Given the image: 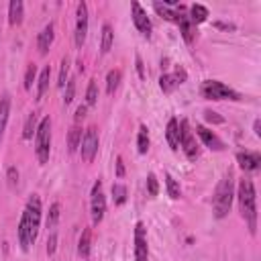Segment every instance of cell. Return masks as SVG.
Returning <instances> with one entry per match:
<instances>
[{
    "mask_svg": "<svg viewBox=\"0 0 261 261\" xmlns=\"http://www.w3.org/2000/svg\"><path fill=\"white\" fill-rule=\"evenodd\" d=\"M39 226H41V198L33 194L29 198L24 212H22V218L18 222V243H20L22 251H29L31 245L37 241Z\"/></svg>",
    "mask_w": 261,
    "mask_h": 261,
    "instance_id": "obj_1",
    "label": "cell"
},
{
    "mask_svg": "<svg viewBox=\"0 0 261 261\" xmlns=\"http://www.w3.org/2000/svg\"><path fill=\"white\" fill-rule=\"evenodd\" d=\"M237 198H239L241 216L245 218L249 232L255 234L257 232V194H255V186H253V181L249 177H243L239 181Z\"/></svg>",
    "mask_w": 261,
    "mask_h": 261,
    "instance_id": "obj_2",
    "label": "cell"
},
{
    "mask_svg": "<svg viewBox=\"0 0 261 261\" xmlns=\"http://www.w3.org/2000/svg\"><path fill=\"white\" fill-rule=\"evenodd\" d=\"M232 198H234V181H232V173L226 171L222 175V179L218 181L216 192H214V198H212V210H214V216L218 220L224 218L230 212Z\"/></svg>",
    "mask_w": 261,
    "mask_h": 261,
    "instance_id": "obj_3",
    "label": "cell"
},
{
    "mask_svg": "<svg viewBox=\"0 0 261 261\" xmlns=\"http://www.w3.org/2000/svg\"><path fill=\"white\" fill-rule=\"evenodd\" d=\"M49 153H51V118L45 116L41 118L39 128L35 133V155L41 165L49 161Z\"/></svg>",
    "mask_w": 261,
    "mask_h": 261,
    "instance_id": "obj_4",
    "label": "cell"
},
{
    "mask_svg": "<svg viewBox=\"0 0 261 261\" xmlns=\"http://www.w3.org/2000/svg\"><path fill=\"white\" fill-rule=\"evenodd\" d=\"M202 96L208 100H239V92H234L232 88H228L226 84L218 82V80H206L200 88Z\"/></svg>",
    "mask_w": 261,
    "mask_h": 261,
    "instance_id": "obj_5",
    "label": "cell"
},
{
    "mask_svg": "<svg viewBox=\"0 0 261 261\" xmlns=\"http://www.w3.org/2000/svg\"><path fill=\"white\" fill-rule=\"evenodd\" d=\"M98 145H100V137H98L96 126H88L84 130V137H82V143H80V155L86 163L94 161V157L98 153Z\"/></svg>",
    "mask_w": 261,
    "mask_h": 261,
    "instance_id": "obj_6",
    "label": "cell"
},
{
    "mask_svg": "<svg viewBox=\"0 0 261 261\" xmlns=\"http://www.w3.org/2000/svg\"><path fill=\"white\" fill-rule=\"evenodd\" d=\"M90 210H92V222L100 224L106 212V198L102 194V179H96L92 186V200H90Z\"/></svg>",
    "mask_w": 261,
    "mask_h": 261,
    "instance_id": "obj_7",
    "label": "cell"
},
{
    "mask_svg": "<svg viewBox=\"0 0 261 261\" xmlns=\"http://www.w3.org/2000/svg\"><path fill=\"white\" fill-rule=\"evenodd\" d=\"M179 147L184 149V153L190 161L198 159V145H196V139H194V133H192L188 120L179 122Z\"/></svg>",
    "mask_w": 261,
    "mask_h": 261,
    "instance_id": "obj_8",
    "label": "cell"
},
{
    "mask_svg": "<svg viewBox=\"0 0 261 261\" xmlns=\"http://www.w3.org/2000/svg\"><path fill=\"white\" fill-rule=\"evenodd\" d=\"M86 37H88V4L77 2V6H75V33H73L75 45L82 47L86 43Z\"/></svg>",
    "mask_w": 261,
    "mask_h": 261,
    "instance_id": "obj_9",
    "label": "cell"
},
{
    "mask_svg": "<svg viewBox=\"0 0 261 261\" xmlns=\"http://www.w3.org/2000/svg\"><path fill=\"white\" fill-rule=\"evenodd\" d=\"M135 261H149V245H147V228L143 222L135 224Z\"/></svg>",
    "mask_w": 261,
    "mask_h": 261,
    "instance_id": "obj_10",
    "label": "cell"
},
{
    "mask_svg": "<svg viewBox=\"0 0 261 261\" xmlns=\"http://www.w3.org/2000/svg\"><path fill=\"white\" fill-rule=\"evenodd\" d=\"M130 10H133V22H135L137 31H139L143 37H149V35H151V18L147 16L145 8H143L139 2H133V4H130Z\"/></svg>",
    "mask_w": 261,
    "mask_h": 261,
    "instance_id": "obj_11",
    "label": "cell"
},
{
    "mask_svg": "<svg viewBox=\"0 0 261 261\" xmlns=\"http://www.w3.org/2000/svg\"><path fill=\"white\" fill-rule=\"evenodd\" d=\"M186 82V71L181 69V67H177L173 73H163L161 77H159V88L165 92V94H169V92H173L177 86H181Z\"/></svg>",
    "mask_w": 261,
    "mask_h": 261,
    "instance_id": "obj_12",
    "label": "cell"
},
{
    "mask_svg": "<svg viewBox=\"0 0 261 261\" xmlns=\"http://www.w3.org/2000/svg\"><path fill=\"white\" fill-rule=\"evenodd\" d=\"M196 135L200 137V141L208 147V149H214V151H222L224 149V143L218 139L216 133H212L210 128L202 126V124H196Z\"/></svg>",
    "mask_w": 261,
    "mask_h": 261,
    "instance_id": "obj_13",
    "label": "cell"
},
{
    "mask_svg": "<svg viewBox=\"0 0 261 261\" xmlns=\"http://www.w3.org/2000/svg\"><path fill=\"white\" fill-rule=\"evenodd\" d=\"M237 161H239L243 171H257L261 165V155L257 151H239Z\"/></svg>",
    "mask_w": 261,
    "mask_h": 261,
    "instance_id": "obj_14",
    "label": "cell"
},
{
    "mask_svg": "<svg viewBox=\"0 0 261 261\" xmlns=\"http://www.w3.org/2000/svg\"><path fill=\"white\" fill-rule=\"evenodd\" d=\"M53 39H55V24L53 22H47L43 27V31L39 33L37 37V47H39V53L45 55L49 51V47L53 45Z\"/></svg>",
    "mask_w": 261,
    "mask_h": 261,
    "instance_id": "obj_15",
    "label": "cell"
},
{
    "mask_svg": "<svg viewBox=\"0 0 261 261\" xmlns=\"http://www.w3.org/2000/svg\"><path fill=\"white\" fill-rule=\"evenodd\" d=\"M165 139H167V145H169L171 151H177L179 149V122H177V118H169L167 120Z\"/></svg>",
    "mask_w": 261,
    "mask_h": 261,
    "instance_id": "obj_16",
    "label": "cell"
},
{
    "mask_svg": "<svg viewBox=\"0 0 261 261\" xmlns=\"http://www.w3.org/2000/svg\"><path fill=\"white\" fill-rule=\"evenodd\" d=\"M22 16H24V4L20 0H12L8 4V22L12 27H16L22 22Z\"/></svg>",
    "mask_w": 261,
    "mask_h": 261,
    "instance_id": "obj_17",
    "label": "cell"
},
{
    "mask_svg": "<svg viewBox=\"0 0 261 261\" xmlns=\"http://www.w3.org/2000/svg\"><path fill=\"white\" fill-rule=\"evenodd\" d=\"M175 22L179 24V33H181L184 41H186V43H192V41H194V22L190 20V16L179 12V16H177Z\"/></svg>",
    "mask_w": 261,
    "mask_h": 261,
    "instance_id": "obj_18",
    "label": "cell"
},
{
    "mask_svg": "<svg viewBox=\"0 0 261 261\" xmlns=\"http://www.w3.org/2000/svg\"><path fill=\"white\" fill-rule=\"evenodd\" d=\"M90 249H92V228H84L82 230V237L77 241V255L82 259H88Z\"/></svg>",
    "mask_w": 261,
    "mask_h": 261,
    "instance_id": "obj_19",
    "label": "cell"
},
{
    "mask_svg": "<svg viewBox=\"0 0 261 261\" xmlns=\"http://www.w3.org/2000/svg\"><path fill=\"white\" fill-rule=\"evenodd\" d=\"M39 116H37V112H31L29 116H27V120H24V126H22V139L24 141H31L33 139V135L37 133V128H39Z\"/></svg>",
    "mask_w": 261,
    "mask_h": 261,
    "instance_id": "obj_20",
    "label": "cell"
},
{
    "mask_svg": "<svg viewBox=\"0 0 261 261\" xmlns=\"http://www.w3.org/2000/svg\"><path fill=\"white\" fill-rule=\"evenodd\" d=\"M8 116H10V96L4 94V96L0 98V141H2V137H4V128H6Z\"/></svg>",
    "mask_w": 261,
    "mask_h": 261,
    "instance_id": "obj_21",
    "label": "cell"
},
{
    "mask_svg": "<svg viewBox=\"0 0 261 261\" xmlns=\"http://www.w3.org/2000/svg\"><path fill=\"white\" fill-rule=\"evenodd\" d=\"M49 77H51V65H45L39 73V80H37V100H41L49 88Z\"/></svg>",
    "mask_w": 261,
    "mask_h": 261,
    "instance_id": "obj_22",
    "label": "cell"
},
{
    "mask_svg": "<svg viewBox=\"0 0 261 261\" xmlns=\"http://www.w3.org/2000/svg\"><path fill=\"white\" fill-rule=\"evenodd\" d=\"M82 126L80 124H73L71 128H69V133H67V149H69V153H75L77 149H80V143H82Z\"/></svg>",
    "mask_w": 261,
    "mask_h": 261,
    "instance_id": "obj_23",
    "label": "cell"
},
{
    "mask_svg": "<svg viewBox=\"0 0 261 261\" xmlns=\"http://www.w3.org/2000/svg\"><path fill=\"white\" fill-rule=\"evenodd\" d=\"M112 43H114V33H112V27H110V22H104V24H102L100 51H102V53H108V51H110V47H112Z\"/></svg>",
    "mask_w": 261,
    "mask_h": 261,
    "instance_id": "obj_24",
    "label": "cell"
},
{
    "mask_svg": "<svg viewBox=\"0 0 261 261\" xmlns=\"http://www.w3.org/2000/svg\"><path fill=\"white\" fill-rule=\"evenodd\" d=\"M208 18V8L204 6V4H192L190 6V20L194 22V24H200V22H204Z\"/></svg>",
    "mask_w": 261,
    "mask_h": 261,
    "instance_id": "obj_25",
    "label": "cell"
},
{
    "mask_svg": "<svg viewBox=\"0 0 261 261\" xmlns=\"http://www.w3.org/2000/svg\"><path fill=\"white\" fill-rule=\"evenodd\" d=\"M120 77H122L120 69H110V71L106 73V92H108V94H114V92H116V88H118V84H120Z\"/></svg>",
    "mask_w": 261,
    "mask_h": 261,
    "instance_id": "obj_26",
    "label": "cell"
},
{
    "mask_svg": "<svg viewBox=\"0 0 261 261\" xmlns=\"http://www.w3.org/2000/svg\"><path fill=\"white\" fill-rule=\"evenodd\" d=\"M137 151H139L141 155H145V153L149 151V133H147V126H145V124H141V128H139V137H137Z\"/></svg>",
    "mask_w": 261,
    "mask_h": 261,
    "instance_id": "obj_27",
    "label": "cell"
},
{
    "mask_svg": "<svg viewBox=\"0 0 261 261\" xmlns=\"http://www.w3.org/2000/svg\"><path fill=\"white\" fill-rule=\"evenodd\" d=\"M165 186H167V196L171 198V200H177L179 196H181V190H179V184L173 179V175H169V173H165Z\"/></svg>",
    "mask_w": 261,
    "mask_h": 261,
    "instance_id": "obj_28",
    "label": "cell"
},
{
    "mask_svg": "<svg viewBox=\"0 0 261 261\" xmlns=\"http://www.w3.org/2000/svg\"><path fill=\"white\" fill-rule=\"evenodd\" d=\"M153 8H155L163 18H167V20H177V16H179V12H177V10H171L167 4H161V2H155V4H153Z\"/></svg>",
    "mask_w": 261,
    "mask_h": 261,
    "instance_id": "obj_29",
    "label": "cell"
},
{
    "mask_svg": "<svg viewBox=\"0 0 261 261\" xmlns=\"http://www.w3.org/2000/svg\"><path fill=\"white\" fill-rule=\"evenodd\" d=\"M59 214H61V206H59V202H53L49 206V214H47V226L49 228H55V224L59 220Z\"/></svg>",
    "mask_w": 261,
    "mask_h": 261,
    "instance_id": "obj_30",
    "label": "cell"
},
{
    "mask_svg": "<svg viewBox=\"0 0 261 261\" xmlns=\"http://www.w3.org/2000/svg\"><path fill=\"white\" fill-rule=\"evenodd\" d=\"M96 102H98V86H96V80H90L86 90V106H94Z\"/></svg>",
    "mask_w": 261,
    "mask_h": 261,
    "instance_id": "obj_31",
    "label": "cell"
},
{
    "mask_svg": "<svg viewBox=\"0 0 261 261\" xmlns=\"http://www.w3.org/2000/svg\"><path fill=\"white\" fill-rule=\"evenodd\" d=\"M112 200H114V204H124L126 202V186H122V184H114L112 186Z\"/></svg>",
    "mask_w": 261,
    "mask_h": 261,
    "instance_id": "obj_32",
    "label": "cell"
},
{
    "mask_svg": "<svg viewBox=\"0 0 261 261\" xmlns=\"http://www.w3.org/2000/svg\"><path fill=\"white\" fill-rule=\"evenodd\" d=\"M67 73H69V59H67V57H63V59H61V67H59L57 88H65V82L69 80V77H67Z\"/></svg>",
    "mask_w": 261,
    "mask_h": 261,
    "instance_id": "obj_33",
    "label": "cell"
},
{
    "mask_svg": "<svg viewBox=\"0 0 261 261\" xmlns=\"http://www.w3.org/2000/svg\"><path fill=\"white\" fill-rule=\"evenodd\" d=\"M35 75H37V65L35 63H29L27 65V71H24V90H31V86L35 82Z\"/></svg>",
    "mask_w": 261,
    "mask_h": 261,
    "instance_id": "obj_34",
    "label": "cell"
},
{
    "mask_svg": "<svg viewBox=\"0 0 261 261\" xmlns=\"http://www.w3.org/2000/svg\"><path fill=\"white\" fill-rule=\"evenodd\" d=\"M73 96H75V80H73V77H69V80L65 82V94H63V102H65V104H69V102L73 100Z\"/></svg>",
    "mask_w": 261,
    "mask_h": 261,
    "instance_id": "obj_35",
    "label": "cell"
},
{
    "mask_svg": "<svg viewBox=\"0 0 261 261\" xmlns=\"http://www.w3.org/2000/svg\"><path fill=\"white\" fill-rule=\"evenodd\" d=\"M147 192H149L151 198H155V196L159 194V184H157L155 173H149V175H147Z\"/></svg>",
    "mask_w": 261,
    "mask_h": 261,
    "instance_id": "obj_36",
    "label": "cell"
},
{
    "mask_svg": "<svg viewBox=\"0 0 261 261\" xmlns=\"http://www.w3.org/2000/svg\"><path fill=\"white\" fill-rule=\"evenodd\" d=\"M6 179H8V186H10V188H16V186H18V169H16L14 165H10V167L6 169Z\"/></svg>",
    "mask_w": 261,
    "mask_h": 261,
    "instance_id": "obj_37",
    "label": "cell"
},
{
    "mask_svg": "<svg viewBox=\"0 0 261 261\" xmlns=\"http://www.w3.org/2000/svg\"><path fill=\"white\" fill-rule=\"evenodd\" d=\"M204 118H206V122H210V124H222V122H224V118L218 116V112H212V110H206V112H204Z\"/></svg>",
    "mask_w": 261,
    "mask_h": 261,
    "instance_id": "obj_38",
    "label": "cell"
},
{
    "mask_svg": "<svg viewBox=\"0 0 261 261\" xmlns=\"http://www.w3.org/2000/svg\"><path fill=\"white\" fill-rule=\"evenodd\" d=\"M57 249V232H51L47 239V255H53Z\"/></svg>",
    "mask_w": 261,
    "mask_h": 261,
    "instance_id": "obj_39",
    "label": "cell"
},
{
    "mask_svg": "<svg viewBox=\"0 0 261 261\" xmlns=\"http://www.w3.org/2000/svg\"><path fill=\"white\" fill-rule=\"evenodd\" d=\"M86 112H88V106H86V104H80V106L75 108V114H73L75 124H77L80 120H84V118H86Z\"/></svg>",
    "mask_w": 261,
    "mask_h": 261,
    "instance_id": "obj_40",
    "label": "cell"
},
{
    "mask_svg": "<svg viewBox=\"0 0 261 261\" xmlns=\"http://www.w3.org/2000/svg\"><path fill=\"white\" fill-rule=\"evenodd\" d=\"M135 63H137L139 77H141V80H145V77H147V73H145V67H143V59H141V55H137V57H135Z\"/></svg>",
    "mask_w": 261,
    "mask_h": 261,
    "instance_id": "obj_41",
    "label": "cell"
},
{
    "mask_svg": "<svg viewBox=\"0 0 261 261\" xmlns=\"http://www.w3.org/2000/svg\"><path fill=\"white\" fill-rule=\"evenodd\" d=\"M124 175V163H122V157H116V177H122Z\"/></svg>",
    "mask_w": 261,
    "mask_h": 261,
    "instance_id": "obj_42",
    "label": "cell"
},
{
    "mask_svg": "<svg viewBox=\"0 0 261 261\" xmlns=\"http://www.w3.org/2000/svg\"><path fill=\"white\" fill-rule=\"evenodd\" d=\"M214 27L224 29V31H234V24L232 22H214Z\"/></svg>",
    "mask_w": 261,
    "mask_h": 261,
    "instance_id": "obj_43",
    "label": "cell"
},
{
    "mask_svg": "<svg viewBox=\"0 0 261 261\" xmlns=\"http://www.w3.org/2000/svg\"><path fill=\"white\" fill-rule=\"evenodd\" d=\"M253 133H255V137H261V120L259 118L253 122Z\"/></svg>",
    "mask_w": 261,
    "mask_h": 261,
    "instance_id": "obj_44",
    "label": "cell"
}]
</instances>
